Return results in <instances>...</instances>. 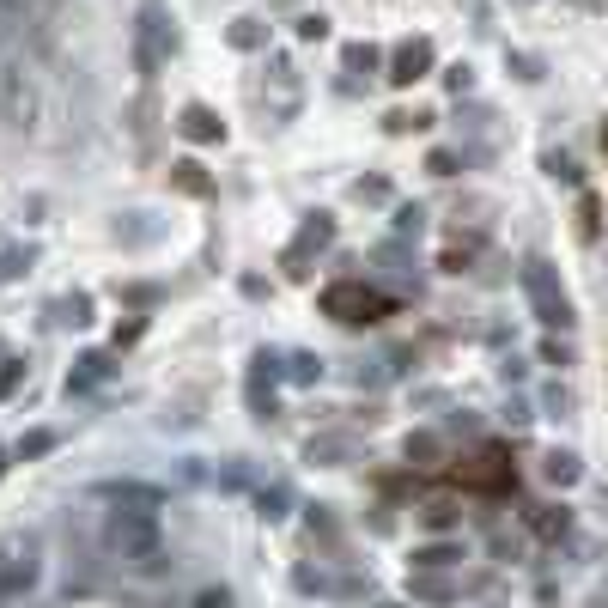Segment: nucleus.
Returning <instances> with one entry per match:
<instances>
[{
	"instance_id": "f257e3e1",
	"label": "nucleus",
	"mask_w": 608,
	"mask_h": 608,
	"mask_svg": "<svg viewBox=\"0 0 608 608\" xmlns=\"http://www.w3.org/2000/svg\"><path fill=\"white\" fill-rule=\"evenodd\" d=\"M110 548H116L128 566L152 572V566L165 560V542H159V517H152V511H134V505H116V511H110Z\"/></svg>"
},
{
	"instance_id": "f03ea898",
	"label": "nucleus",
	"mask_w": 608,
	"mask_h": 608,
	"mask_svg": "<svg viewBox=\"0 0 608 608\" xmlns=\"http://www.w3.org/2000/svg\"><path fill=\"white\" fill-rule=\"evenodd\" d=\"M523 292H529V304H536V317H542L548 329H572V323H578V317H572V298H566V286H560V274H554L542 256L523 262Z\"/></svg>"
},
{
	"instance_id": "7ed1b4c3",
	"label": "nucleus",
	"mask_w": 608,
	"mask_h": 608,
	"mask_svg": "<svg viewBox=\"0 0 608 608\" xmlns=\"http://www.w3.org/2000/svg\"><path fill=\"white\" fill-rule=\"evenodd\" d=\"M323 317H335V323H377V317H390V298L377 286H365V280H335V286H323Z\"/></svg>"
},
{
	"instance_id": "20e7f679",
	"label": "nucleus",
	"mask_w": 608,
	"mask_h": 608,
	"mask_svg": "<svg viewBox=\"0 0 608 608\" xmlns=\"http://www.w3.org/2000/svg\"><path fill=\"white\" fill-rule=\"evenodd\" d=\"M171 43H177V37H171V25H165V7H159V0H146V7H140V25H134V67L146 73V80L165 67Z\"/></svg>"
},
{
	"instance_id": "39448f33",
	"label": "nucleus",
	"mask_w": 608,
	"mask_h": 608,
	"mask_svg": "<svg viewBox=\"0 0 608 608\" xmlns=\"http://www.w3.org/2000/svg\"><path fill=\"white\" fill-rule=\"evenodd\" d=\"M37 584V548L31 542H7V554H0V596H25Z\"/></svg>"
},
{
	"instance_id": "423d86ee",
	"label": "nucleus",
	"mask_w": 608,
	"mask_h": 608,
	"mask_svg": "<svg viewBox=\"0 0 608 608\" xmlns=\"http://www.w3.org/2000/svg\"><path fill=\"white\" fill-rule=\"evenodd\" d=\"M426 73H432V43L426 37L402 43L396 61H390V86H414V80H426Z\"/></svg>"
},
{
	"instance_id": "0eeeda50",
	"label": "nucleus",
	"mask_w": 608,
	"mask_h": 608,
	"mask_svg": "<svg viewBox=\"0 0 608 608\" xmlns=\"http://www.w3.org/2000/svg\"><path fill=\"white\" fill-rule=\"evenodd\" d=\"M0 92H7V116H13L19 128H31V116H37V92H31V80H25L19 67L0 73Z\"/></svg>"
},
{
	"instance_id": "6e6552de",
	"label": "nucleus",
	"mask_w": 608,
	"mask_h": 608,
	"mask_svg": "<svg viewBox=\"0 0 608 608\" xmlns=\"http://www.w3.org/2000/svg\"><path fill=\"white\" fill-rule=\"evenodd\" d=\"M177 128H183V134H189V140H219V134H225V122H219V116H213V110H207V104H189V110H183V122H177Z\"/></svg>"
},
{
	"instance_id": "1a4fd4ad",
	"label": "nucleus",
	"mask_w": 608,
	"mask_h": 608,
	"mask_svg": "<svg viewBox=\"0 0 608 608\" xmlns=\"http://www.w3.org/2000/svg\"><path fill=\"white\" fill-rule=\"evenodd\" d=\"M104 377H110V353H86V359H80V371L67 377V390H73V396H80V390H98Z\"/></svg>"
},
{
	"instance_id": "9d476101",
	"label": "nucleus",
	"mask_w": 608,
	"mask_h": 608,
	"mask_svg": "<svg viewBox=\"0 0 608 608\" xmlns=\"http://www.w3.org/2000/svg\"><path fill=\"white\" fill-rule=\"evenodd\" d=\"M529 523H536V536H548V542H554V536H566V529H572V517H566V505H542L536 517H529Z\"/></svg>"
},
{
	"instance_id": "9b49d317",
	"label": "nucleus",
	"mask_w": 608,
	"mask_h": 608,
	"mask_svg": "<svg viewBox=\"0 0 608 608\" xmlns=\"http://www.w3.org/2000/svg\"><path fill=\"white\" fill-rule=\"evenodd\" d=\"M542 475H548L554 487H572V481H578V456H572V450H554L548 463H542Z\"/></svg>"
},
{
	"instance_id": "f8f14e48",
	"label": "nucleus",
	"mask_w": 608,
	"mask_h": 608,
	"mask_svg": "<svg viewBox=\"0 0 608 608\" xmlns=\"http://www.w3.org/2000/svg\"><path fill=\"white\" fill-rule=\"evenodd\" d=\"M450 560H456V548H444V542H438V548H420V554H414V566H420V572H438V566H450Z\"/></svg>"
},
{
	"instance_id": "ddd939ff",
	"label": "nucleus",
	"mask_w": 608,
	"mask_h": 608,
	"mask_svg": "<svg viewBox=\"0 0 608 608\" xmlns=\"http://www.w3.org/2000/svg\"><path fill=\"white\" fill-rule=\"evenodd\" d=\"M371 67H377V49L371 43H353L347 49V73H371Z\"/></svg>"
},
{
	"instance_id": "4468645a",
	"label": "nucleus",
	"mask_w": 608,
	"mask_h": 608,
	"mask_svg": "<svg viewBox=\"0 0 608 608\" xmlns=\"http://www.w3.org/2000/svg\"><path fill=\"white\" fill-rule=\"evenodd\" d=\"M414 596H426V602H444V596H450V578H432V572H426V578H414Z\"/></svg>"
},
{
	"instance_id": "2eb2a0df",
	"label": "nucleus",
	"mask_w": 608,
	"mask_h": 608,
	"mask_svg": "<svg viewBox=\"0 0 608 608\" xmlns=\"http://www.w3.org/2000/svg\"><path fill=\"white\" fill-rule=\"evenodd\" d=\"M548 177H560V183H578V165H572V152H548Z\"/></svg>"
},
{
	"instance_id": "dca6fc26",
	"label": "nucleus",
	"mask_w": 608,
	"mask_h": 608,
	"mask_svg": "<svg viewBox=\"0 0 608 608\" xmlns=\"http://www.w3.org/2000/svg\"><path fill=\"white\" fill-rule=\"evenodd\" d=\"M469 262H475V244H450V250H444V268H450V274H463Z\"/></svg>"
},
{
	"instance_id": "f3484780",
	"label": "nucleus",
	"mask_w": 608,
	"mask_h": 608,
	"mask_svg": "<svg viewBox=\"0 0 608 608\" xmlns=\"http://www.w3.org/2000/svg\"><path fill=\"white\" fill-rule=\"evenodd\" d=\"M177 183H183L189 195H207V177H201V165H177Z\"/></svg>"
},
{
	"instance_id": "a211bd4d",
	"label": "nucleus",
	"mask_w": 608,
	"mask_h": 608,
	"mask_svg": "<svg viewBox=\"0 0 608 608\" xmlns=\"http://www.w3.org/2000/svg\"><path fill=\"white\" fill-rule=\"evenodd\" d=\"M195 608H232V590L213 584V590H201V596H195Z\"/></svg>"
},
{
	"instance_id": "6ab92c4d",
	"label": "nucleus",
	"mask_w": 608,
	"mask_h": 608,
	"mask_svg": "<svg viewBox=\"0 0 608 608\" xmlns=\"http://www.w3.org/2000/svg\"><path fill=\"white\" fill-rule=\"evenodd\" d=\"M49 444H55V432H31V438H25V444H19V456H43V450H49Z\"/></svg>"
},
{
	"instance_id": "aec40b11",
	"label": "nucleus",
	"mask_w": 608,
	"mask_h": 608,
	"mask_svg": "<svg viewBox=\"0 0 608 608\" xmlns=\"http://www.w3.org/2000/svg\"><path fill=\"white\" fill-rule=\"evenodd\" d=\"M420 517H426V523H432V529H450V505H426V511H420Z\"/></svg>"
},
{
	"instance_id": "412c9836",
	"label": "nucleus",
	"mask_w": 608,
	"mask_h": 608,
	"mask_svg": "<svg viewBox=\"0 0 608 608\" xmlns=\"http://www.w3.org/2000/svg\"><path fill=\"white\" fill-rule=\"evenodd\" d=\"M432 171L438 177H456V152H432Z\"/></svg>"
},
{
	"instance_id": "4be33fe9",
	"label": "nucleus",
	"mask_w": 608,
	"mask_h": 608,
	"mask_svg": "<svg viewBox=\"0 0 608 608\" xmlns=\"http://www.w3.org/2000/svg\"><path fill=\"white\" fill-rule=\"evenodd\" d=\"M323 31H329V19H323V13H317V19H298V37H323Z\"/></svg>"
},
{
	"instance_id": "5701e85b",
	"label": "nucleus",
	"mask_w": 608,
	"mask_h": 608,
	"mask_svg": "<svg viewBox=\"0 0 608 608\" xmlns=\"http://www.w3.org/2000/svg\"><path fill=\"white\" fill-rule=\"evenodd\" d=\"M232 43H238V49H250V43H262V31H250V19H244V25L232 31Z\"/></svg>"
},
{
	"instance_id": "b1692460",
	"label": "nucleus",
	"mask_w": 608,
	"mask_h": 608,
	"mask_svg": "<svg viewBox=\"0 0 608 608\" xmlns=\"http://www.w3.org/2000/svg\"><path fill=\"white\" fill-rule=\"evenodd\" d=\"M602 152H608V122H602Z\"/></svg>"
},
{
	"instance_id": "393cba45",
	"label": "nucleus",
	"mask_w": 608,
	"mask_h": 608,
	"mask_svg": "<svg viewBox=\"0 0 608 608\" xmlns=\"http://www.w3.org/2000/svg\"><path fill=\"white\" fill-rule=\"evenodd\" d=\"M578 7H602V0H578Z\"/></svg>"
},
{
	"instance_id": "a878e982",
	"label": "nucleus",
	"mask_w": 608,
	"mask_h": 608,
	"mask_svg": "<svg viewBox=\"0 0 608 608\" xmlns=\"http://www.w3.org/2000/svg\"><path fill=\"white\" fill-rule=\"evenodd\" d=\"M523 7H529V0H523Z\"/></svg>"
}]
</instances>
